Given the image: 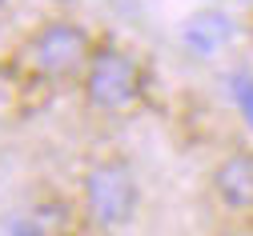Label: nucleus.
<instances>
[{
  "label": "nucleus",
  "instance_id": "obj_1",
  "mask_svg": "<svg viewBox=\"0 0 253 236\" xmlns=\"http://www.w3.org/2000/svg\"><path fill=\"white\" fill-rule=\"evenodd\" d=\"M84 204L101 228H125L141 204L133 172L125 164H97L84 176Z\"/></svg>",
  "mask_w": 253,
  "mask_h": 236
},
{
  "label": "nucleus",
  "instance_id": "obj_6",
  "mask_svg": "<svg viewBox=\"0 0 253 236\" xmlns=\"http://www.w3.org/2000/svg\"><path fill=\"white\" fill-rule=\"evenodd\" d=\"M229 88H233V104H237L241 120L253 128V76H249V72H237V76L229 80Z\"/></svg>",
  "mask_w": 253,
  "mask_h": 236
},
{
  "label": "nucleus",
  "instance_id": "obj_2",
  "mask_svg": "<svg viewBox=\"0 0 253 236\" xmlns=\"http://www.w3.org/2000/svg\"><path fill=\"white\" fill-rule=\"evenodd\" d=\"M84 88H88V100L105 112H121L137 100V64L125 56L121 48H97L88 60V72H84Z\"/></svg>",
  "mask_w": 253,
  "mask_h": 236
},
{
  "label": "nucleus",
  "instance_id": "obj_4",
  "mask_svg": "<svg viewBox=\"0 0 253 236\" xmlns=\"http://www.w3.org/2000/svg\"><path fill=\"white\" fill-rule=\"evenodd\" d=\"M237 36V24L229 12H221V8H201V12H189L177 28V40L189 56H197V60H213L221 56Z\"/></svg>",
  "mask_w": 253,
  "mask_h": 236
},
{
  "label": "nucleus",
  "instance_id": "obj_5",
  "mask_svg": "<svg viewBox=\"0 0 253 236\" xmlns=\"http://www.w3.org/2000/svg\"><path fill=\"white\" fill-rule=\"evenodd\" d=\"M213 192L229 212H253V152H229L213 172Z\"/></svg>",
  "mask_w": 253,
  "mask_h": 236
},
{
  "label": "nucleus",
  "instance_id": "obj_3",
  "mask_svg": "<svg viewBox=\"0 0 253 236\" xmlns=\"http://www.w3.org/2000/svg\"><path fill=\"white\" fill-rule=\"evenodd\" d=\"M84 48H88L84 28H77L69 20H52L33 36V64L44 76H65L84 60Z\"/></svg>",
  "mask_w": 253,
  "mask_h": 236
},
{
  "label": "nucleus",
  "instance_id": "obj_7",
  "mask_svg": "<svg viewBox=\"0 0 253 236\" xmlns=\"http://www.w3.org/2000/svg\"><path fill=\"white\" fill-rule=\"evenodd\" d=\"M4 236H44V232H41L37 220H28V216H12V220L4 224Z\"/></svg>",
  "mask_w": 253,
  "mask_h": 236
}]
</instances>
